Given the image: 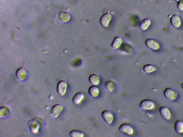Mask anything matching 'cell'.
Returning <instances> with one entry per match:
<instances>
[{"label":"cell","mask_w":183,"mask_h":137,"mask_svg":"<svg viewBox=\"0 0 183 137\" xmlns=\"http://www.w3.org/2000/svg\"><path fill=\"white\" fill-rule=\"evenodd\" d=\"M164 95L167 99L173 101L178 98V93L175 90L170 88H167L164 91Z\"/></svg>","instance_id":"6da1fadb"},{"label":"cell","mask_w":183,"mask_h":137,"mask_svg":"<svg viewBox=\"0 0 183 137\" xmlns=\"http://www.w3.org/2000/svg\"><path fill=\"white\" fill-rule=\"evenodd\" d=\"M155 106V103L153 101L145 99L140 102L139 108L140 109L143 110H150L153 109Z\"/></svg>","instance_id":"7a4b0ae2"},{"label":"cell","mask_w":183,"mask_h":137,"mask_svg":"<svg viewBox=\"0 0 183 137\" xmlns=\"http://www.w3.org/2000/svg\"><path fill=\"white\" fill-rule=\"evenodd\" d=\"M102 116L104 120L107 124H111L114 119L113 114L109 110H104L102 113Z\"/></svg>","instance_id":"3957f363"},{"label":"cell","mask_w":183,"mask_h":137,"mask_svg":"<svg viewBox=\"0 0 183 137\" xmlns=\"http://www.w3.org/2000/svg\"><path fill=\"white\" fill-rule=\"evenodd\" d=\"M119 130L121 132L128 135H132L134 132V129L130 125L124 123L121 124L119 127Z\"/></svg>","instance_id":"277c9868"},{"label":"cell","mask_w":183,"mask_h":137,"mask_svg":"<svg viewBox=\"0 0 183 137\" xmlns=\"http://www.w3.org/2000/svg\"><path fill=\"white\" fill-rule=\"evenodd\" d=\"M145 44L148 48L153 50H158L160 48V45L159 43L153 39H149L146 40Z\"/></svg>","instance_id":"5b68a950"},{"label":"cell","mask_w":183,"mask_h":137,"mask_svg":"<svg viewBox=\"0 0 183 137\" xmlns=\"http://www.w3.org/2000/svg\"><path fill=\"white\" fill-rule=\"evenodd\" d=\"M29 127L31 132L34 134L37 133L39 130L40 124L35 119L30 120L28 123Z\"/></svg>","instance_id":"8992f818"},{"label":"cell","mask_w":183,"mask_h":137,"mask_svg":"<svg viewBox=\"0 0 183 137\" xmlns=\"http://www.w3.org/2000/svg\"><path fill=\"white\" fill-rule=\"evenodd\" d=\"M67 84L65 81H59L57 85V91L60 96H63L66 92Z\"/></svg>","instance_id":"52a82bcc"},{"label":"cell","mask_w":183,"mask_h":137,"mask_svg":"<svg viewBox=\"0 0 183 137\" xmlns=\"http://www.w3.org/2000/svg\"><path fill=\"white\" fill-rule=\"evenodd\" d=\"M159 111L161 116L165 119L169 120L170 118L171 115L170 110L166 106H162L160 108Z\"/></svg>","instance_id":"ba28073f"},{"label":"cell","mask_w":183,"mask_h":137,"mask_svg":"<svg viewBox=\"0 0 183 137\" xmlns=\"http://www.w3.org/2000/svg\"><path fill=\"white\" fill-rule=\"evenodd\" d=\"M63 109V107L61 104L55 105L52 108L51 113L54 117H57L60 115Z\"/></svg>","instance_id":"9c48e42d"},{"label":"cell","mask_w":183,"mask_h":137,"mask_svg":"<svg viewBox=\"0 0 183 137\" xmlns=\"http://www.w3.org/2000/svg\"><path fill=\"white\" fill-rule=\"evenodd\" d=\"M112 18L111 14L106 13L103 15L100 19V23L101 25L104 27H107L109 25V22Z\"/></svg>","instance_id":"30bf717a"},{"label":"cell","mask_w":183,"mask_h":137,"mask_svg":"<svg viewBox=\"0 0 183 137\" xmlns=\"http://www.w3.org/2000/svg\"><path fill=\"white\" fill-rule=\"evenodd\" d=\"M170 22L172 25L176 28L180 27L181 25V21L178 15L175 14L171 17Z\"/></svg>","instance_id":"8fae6325"},{"label":"cell","mask_w":183,"mask_h":137,"mask_svg":"<svg viewBox=\"0 0 183 137\" xmlns=\"http://www.w3.org/2000/svg\"><path fill=\"white\" fill-rule=\"evenodd\" d=\"M17 78L20 81H24L27 77V74L26 70L24 68H19L16 72Z\"/></svg>","instance_id":"7c38bea8"},{"label":"cell","mask_w":183,"mask_h":137,"mask_svg":"<svg viewBox=\"0 0 183 137\" xmlns=\"http://www.w3.org/2000/svg\"><path fill=\"white\" fill-rule=\"evenodd\" d=\"M174 129L175 131L179 134L183 132V122L181 120H177L175 122Z\"/></svg>","instance_id":"4fadbf2b"},{"label":"cell","mask_w":183,"mask_h":137,"mask_svg":"<svg viewBox=\"0 0 183 137\" xmlns=\"http://www.w3.org/2000/svg\"><path fill=\"white\" fill-rule=\"evenodd\" d=\"M84 97V94L82 92H78L75 94L72 99L73 102L74 104H80Z\"/></svg>","instance_id":"5bb4252c"},{"label":"cell","mask_w":183,"mask_h":137,"mask_svg":"<svg viewBox=\"0 0 183 137\" xmlns=\"http://www.w3.org/2000/svg\"><path fill=\"white\" fill-rule=\"evenodd\" d=\"M88 93L90 96L93 97H97L99 94V88L95 85L92 86L88 89Z\"/></svg>","instance_id":"9a60e30c"},{"label":"cell","mask_w":183,"mask_h":137,"mask_svg":"<svg viewBox=\"0 0 183 137\" xmlns=\"http://www.w3.org/2000/svg\"><path fill=\"white\" fill-rule=\"evenodd\" d=\"M89 80L90 83L93 85H97L99 83V77L97 74H92L90 76Z\"/></svg>","instance_id":"2e32d148"},{"label":"cell","mask_w":183,"mask_h":137,"mask_svg":"<svg viewBox=\"0 0 183 137\" xmlns=\"http://www.w3.org/2000/svg\"><path fill=\"white\" fill-rule=\"evenodd\" d=\"M150 24H151V20L150 19L148 18L144 19L140 23V28L142 30H145L149 28Z\"/></svg>","instance_id":"e0dca14e"},{"label":"cell","mask_w":183,"mask_h":137,"mask_svg":"<svg viewBox=\"0 0 183 137\" xmlns=\"http://www.w3.org/2000/svg\"><path fill=\"white\" fill-rule=\"evenodd\" d=\"M122 42V39L120 37H116L113 41L112 47L114 49L118 48Z\"/></svg>","instance_id":"ac0fdd59"},{"label":"cell","mask_w":183,"mask_h":137,"mask_svg":"<svg viewBox=\"0 0 183 137\" xmlns=\"http://www.w3.org/2000/svg\"><path fill=\"white\" fill-rule=\"evenodd\" d=\"M10 113L9 108L7 106H3L0 108V117H7Z\"/></svg>","instance_id":"d6986e66"},{"label":"cell","mask_w":183,"mask_h":137,"mask_svg":"<svg viewBox=\"0 0 183 137\" xmlns=\"http://www.w3.org/2000/svg\"><path fill=\"white\" fill-rule=\"evenodd\" d=\"M105 87L109 92H112L114 90L115 87L114 82L112 81H107L105 84Z\"/></svg>","instance_id":"ffe728a7"},{"label":"cell","mask_w":183,"mask_h":137,"mask_svg":"<svg viewBox=\"0 0 183 137\" xmlns=\"http://www.w3.org/2000/svg\"><path fill=\"white\" fill-rule=\"evenodd\" d=\"M156 68L153 65L151 64H147L144 66L143 68L144 71L146 73H153L156 70Z\"/></svg>","instance_id":"44dd1931"},{"label":"cell","mask_w":183,"mask_h":137,"mask_svg":"<svg viewBox=\"0 0 183 137\" xmlns=\"http://www.w3.org/2000/svg\"><path fill=\"white\" fill-rule=\"evenodd\" d=\"M69 134L72 137H82L84 136V134L82 131L78 130L71 131Z\"/></svg>","instance_id":"7402d4cb"},{"label":"cell","mask_w":183,"mask_h":137,"mask_svg":"<svg viewBox=\"0 0 183 137\" xmlns=\"http://www.w3.org/2000/svg\"><path fill=\"white\" fill-rule=\"evenodd\" d=\"M178 8L179 11H183V0H180V1H178Z\"/></svg>","instance_id":"603a6c76"},{"label":"cell","mask_w":183,"mask_h":137,"mask_svg":"<svg viewBox=\"0 0 183 137\" xmlns=\"http://www.w3.org/2000/svg\"><path fill=\"white\" fill-rule=\"evenodd\" d=\"M181 87H182V89H183V83H182V84H181Z\"/></svg>","instance_id":"cb8c5ba5"},{"label":"cell","mask_w":183,"mask_h":137,"mask_svg":"<svg viewBox=\"0 0 183 137\" xmlns=\"http://www.w3.org/2000/svg\"><path fill=\"white\" fill-rule=\"evenodd\" d=\"M175 1H177V2H178L180 1V0H175Z\"/></svg>","instance_id":"d4e9b609"}]
</instances>
